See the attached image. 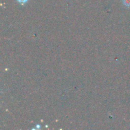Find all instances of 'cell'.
Here are the masks:
<instances>
[{
    "label": "cell",
    "instance_id": "obj_3",
    "mask_svg": "<svg viewBox=\"0 0 130 130\" xmlns=\"http://www.w3.org/2000/svg\"><path fill=\"white\" fill-rule=\"evenodd\" d=\"M37 128H39V124H38V125H37Z\"/></svg>",
    "mask_w": 130,
    "mask_h": 130
},
{
    "label": "cell",
    "instance_id": "obj_1",
    "mask_svg": "<svg viewBox=\"0 0 130 130\" xmlns=\"http://www.w3.org/2000/svg\"><path fill=\"white\" fill-rule=\"evenodd\" d=\"M123 3L126 6H130V0H123Z\"/></svg>",
    "mask_w": 130,
    "mask_h": 130
},
{
    "label": "cell",
    "instance_id": "obj_2",
    "mask_svg": "<svg viewBox=\"0 0 130 130\" xmlns=\"http://www.w3.org/2000/svg\"><path fill=\"white\" fill-rule=\"evenodd\" d=\"M27 1L28 0H17L18 2L20 3H22V4L25 3H26Z\"/></svg>",
    "mask_w": 130,
    "mask_h": 130
}]
</instances>
